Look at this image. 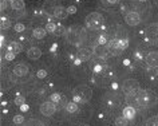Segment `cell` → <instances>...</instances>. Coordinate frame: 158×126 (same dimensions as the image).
<instances>
[{
    "label": "cell",
    "mask_w": 158,
    "mask_h": 126,
    "mask_svg": "<svg viewBox=\"0 0 158 126\" xmlns=\"http://www.w3.org/2000/svg\"><path fill=\"white\" fill-rule=\"evenodd\" d=\"M66 38H67V42L71 43V44H75V46L81 44L85 40V31L83 28H81L78 26H73L67 30Z\"/></svg>",
    "instance_id": "1"
},
{
    "label": "cell",
    "mask_w": 158,
    "mask_h": 126,
    "mask_svg": "<svg viewBox=\"0 0 158 126\" xmlns=\"http://www.w3.org/2000/svg\"><path fill=\"white\" fill-rule=\"evenodd\" d=\"M127 39H113V40H110L107 43V50H109V52H111L113 55H118V54H121L122 51H123L126 47H127Z\"/></svg>",
    "instance_id": "2"
},
{
    "label": "cell",
    "mask_w": 158,
    "mask_h": 126,
    "mask_svg": "<svg viewBox=\"0 0 158 126\" xmlns=\"http://www.w3.org/2000/svg\"><path fill=\"white\" fill-rule=\"evenodd\" d=\"M102 23H103V16L98 12H93L86 18V24H87V27L91 28V30L99 28V26L102 24Z\"/></svg>",
    "instance_id": "3"
},
{
    "label": "cell",
    "mask_w": 158,
    "mask_h": 126,
    "mask_svg": "<svg viewBox=\"0 0 158 126\" xmlns=\"http://www.w3.org/2000/svg\"><path fill=\"white\" fill-rule=\"evenodd\" d=\"M135 97H137V105L139 107H148V106L152 103V99H150V95L146 90H141L138 89L135 91Z\"/></svg>",
    "instance_id": "4"
},
{
    "label": "cell",
    "mask_w": 158,
    "mask_h": 126,
    "mask_svg": "<svg viewBox=\"0 0 158 126\" xmlns=\"http://www.w3.org/2000/svg\"><path fill=\"white\" fill-rule=\"evenodd\" d=\"M56 103H54V102H43V103L40 105V107H39V110H40V113L43 114V116L46 117H51L54 116L55 111H56V106H55Z\"/></svg>",
    "instance_id": "5"
},
{
    "label": "cell",
    "mask_w": 158,
    "mask_h": 126,
    "mask_svg": "<svg viewBox=\"0 0 158 126\" xmlns=\"http://www.w3.org/2000/svg\"><path fill=\"white\" fill-rule=\"evenodd\" d=\"M138 81L135 79H126L123 82V85H122V90H123L125 94H131V93H135L138 89H139V86H138Z\"/></svg>",
    "instance_id": "6"
},
{
    "label": "cell",
    "mask_w": 158,
    "mask_h": 126,
    "mask_svg": "<svg viewBox=\"0 0 158 126\" xmlns=\"http://www.w3.org/2000/svg\"><path fill=\"white\" fill-rule=\"evenodd\" d=\"M74 94L81 97L82 101H83V103L85 102H89L90 99H91V97H93V91H91V89H89V87H78L74 91Z\"/></svg>",
    "instance_id": "7"
},
{
    "label": "cell",
    "mask_w": 158,
    "mask_h": 126,
    "mask_svg": "<svg viewBox=\"0 0 158 126\" xmlns=\"http://www.w3.org/2000/svg\"><path fill=\"white\" fill-rule=\"evenodd\" d=\"M125 20L129 26H137V24H139V22H141V15L138 12H129L125 16Z\"/></svg>",
    "instance_id": "8"
},
{
    "label": "cell",
    "mask_w": 158,
    "mask_h": 126,
    "mask_svg": "<svg viewBox=\"0 0 158 126\" xmlns=\"http://www.w3.org/2000/svg\"><path fill=\"white\" fill-rule=\"evenodd\" d=\"M146 63L150 67H158V52L157 51H152L146 55Z\"/></svg>",
    "instance_id": "9"
},
{
    "label": "cell",
    "mask_w": 158,
    "mask_h": 126,
    "mask_svg": "<svg viewBox=\"0 0 158 126\" xmlns=\"http://www.w3.org/2000/svg\"><path fill=\"white\" fill-rule=\"evenodd\" d=\"M78 59L81 62H87L90 58H91V50L87 48V47H82V48H79L78 50Z\"/></svg>",
    "instance_id": "10"
},
{
    "label": "cell",
    "mask_w": 158,
    "mask_h": 126,
    "mask_svg": "<svg viewBox=\"0 0 158 126\" xmlns=\"http://www.w3.org/2000/svg\"><path fill=\"white\" fill-rule=\"evenodd\" d=\"M14 74L16 77H26L28 74V67L24 65V63H19L14 67Z\"/></svg>",
    "instance_id": "11"
},
{
    "label": "cell",
    "mask_w": 158,
    "mask_h": 126,
    "mask_svg": "<svg viewBox=\"0 0 158 126\" xmlns=\"http://www.w3.org/2000/svg\"><path fill=\"white\" fill-rule=\"evenodd\" d=\"M56 7V3L55 0H46L44 4H43V12L47 15H52L54 16V10Z\"/></svg>",
    "instance_id": "12"
},
{
    "label": "cell",
    "mask_w": 158,
    "mask_h": 126,
    "mask_svg": "<svg viewBox=\"0 0 158 126\" xmlns=\"http://www.w3.org/2000/svg\"><path fill=\"white\" fill-rule=\"evenodd\" d=\"M94 54L97 55L98 58H102V59H105L106 57L109 55V50H107V47L106 46H102V44H98L94 47Z\"/></svg>",
    "instance_id": "13"
},
{
    "label": "cell",
    "mask_w": 158,
    "mask_h": 126,
    "mask_svg": "<svg viewBox=\"0 0 158 126\" xmlns=\"http://www.w3.org/2000/svg\"><path fill=\"white\" fill-rule=\"evenodd\" d=\"M10 6L14 11H24L26 3L23 0H10Z\"/></svg>",
    "instance_id": "14"
},
{
    "label": "cell",
    "mask_w": 158,
    "mask_h": 126,
    "mask_svg": "<svg viewBox=\"0 0 158 126\" xmlns=\"http://www.w3.org/2000/svg\"><path fill=\"white\" fill-rule=\"evenodd\" d=\"M67 15H69V12H67V8H64V7L62 6H56L54 10V16L58 18V19H64Z\"/></svg>",
    "instance_id": "15"
},
{
    "label": "cell",
    "mask_w": 158,
    "mask_h": 126,
    "mask_svg": "<svg viewBox=\"0 0 158 126\" xmlns=\"http://www.w3.org/2000/svg\"><path fill=\"white\" fill-rule=\"evenodd\" d=\"M27 57H28L30 59L36 61V59H39L42 57V51L39 50L38 47H31V48H28V51H27Z\"/></svg>",
    "instance_id": "16"
},
{
    "label": "cell",
    "mask_w": 158,
    "mask_h": 126,
    "mask_svg": "<svg viewBox=\"0 0 158 126\" xmlns=\"http://www.w3.org/2000/svg\"><path fill=\"white\" fill-rule=\"evenodd\" d=\"M123 117H126L127 120H131V118L135 117V109H134V106H126L123 109Z\"/></svg>",
    "instance_id": "17"
},
{
    "label": "cell",
    "mask_w": 158,
    "mask_h": 126,
    "mask_svg": "<svg viewBox=\"0 0 158 126\" xmlns=\"http://www.w3.org/2000/svg\"><path fill=\"white\" fill-rule=\"evenodd\" d=\"M7 51H11V52H15V54H19L22 51V46L16 42H11L8 44V50Z\"/></svg>",
    "instance_id": "18"
},
{
    "label": "cell",
    "mask_w": 158,
    "mask_h": 126,
    "mask_svg": "<svg viewBox=\"0 0 158 126\" xmlns=\"http://www.w3.org/2000/svg\"><path fill=\"white\" fill-rule=\"evenodd\" d=\"M32 35H34V38H36V39H43L47 35V31H46V28H35L32 31Z\"/></svg>",
    "instance_id": "19"
},
{
    "label": "cell",
    "mask_w": 158,
    "mask_h": 126,
    "mask_svg": "<svg viewBox=\"0 0 158 126\" xmlns=\"http://www.w3.org/2000/svg\"><path fill=\"white\" fill-rule=\"evenodd\" d=\"M126 102H127V105H129V106H138V105H137V97H135V93L126 94Z\"/></svg>",
    "instance_id": "20"
},
{
    "label": "cell",
    "mask_w": 158,
    "mask_h": 126,
    "mask_svg": "<svg viewBox=\"0 0 158 126\" xmlns=\"http://www.w3.org/2000/svg\"><path fill=\"white\" fill-rule=\"evenodd\" d=\"M64 34H66V27L63 24H56V28H55V32H54L55 36H62Z\"/></svg>",
    "instance_id": "21"
},
{
    "label": "cell",
    "mask_w": 158,
    "mask_h": 126,
    "mask_svg": "<svg viewBox=\"0 0 158 126\" xmlns=\"http://www.w3.org/2000/svg\"><path fill=\"white\" fill-rule=\"evenodd\" d=\"M66 110L69 113H75L78 110V103H75V102H69V103L66 105Z\"/></svg>",
    "instance_id": "22"
},
{
    "label": "cell",
    "mask_w": 158,
    "mask_h": 126,
    "mask_svg": "<svg viewBox=\"0 0 158 126\" xmlns=\"http://www.w3.org/2000/svg\"><path fill=\"white\" fill-rule=\"evenodd\" d=\"M114 124H115V126H126L127 125V118L126 117H118Z\"/></svg>",
    "instance_id": "23"
},
{
    "label": "cell",
    "mask_w": 158,
    "mask_h": 126,
    "mask_svg": "<svg viewBox=\"0 0 158 126\" xmlns=\"http://www.w3.org/2000/svg\"><path fill=\"white\" fill-rule=\"evenodd\" d=\"M10 27H11V20L8 18L3 16L2 18V30H8Z\"/></svg>",
    "instance_id": "24"
},
{
    "label": "cell",
    "mask_w": 158,
    "mask_h": 126,
    "mask_svg": "<svg viewBox=\"0 0 158 126\" xmlns=\"http://www.w3.org/2000/svg\"><path fill=\"white\" fill-rule=\"evenodd\" d=\"M146 126H158V117H152L146 121Z\"/></svg>",
    "instance_id": "25"
},
{
    "label": "cell",
    "mask_w": 158,
    "mask_h": 126,
    "mask_svg": "<svg viewBox=\"0 0 158 126\" xmlns=\"http://www.w3.org/2000/svg\"><path fill=\"white\" fill-rule=\"evenodd\" d=\"M55 28H56V26H55L52 22H48V23H47V26H46V31H47V32L54 34V32H55Z\"/></svg>",
    "instance_id": "26"
},
{
    "label": "cell",
    "mask_w": 158,
    "mask_h": 126,
    "mask_svg": "<svg viewBox=\"0 0 158 126\" xmlns=\"http://www.w3.org/2000/svg\"><path fill=\"white\" fill-rule=\"evenodd\" d=\"M15 57H16V54H15V52H11V51H6L4 55H3V58L7 59V61H14Z\"/></svg>",
    "instance_id": "27"
},
{
    "label": "cell",
    "mask_w": 158,
    "mask_h": 126,
    "mask_svg": "<svg viewBox=\"0 0 158 126\" xmlns=\"http://www.w3.org/2000/svg\"><path fill=\"white\" fill-rule=\"evenodd\" d=\"M15 103H16L18 106L24 105V103H26V98H24V95H18L16 98H15Z\"/></svg>",
    "instance_id": "28"
},
{
    "label": "cell",
    "mask_w": 158,
    "mask_h": 126,
    "mask_svg": "<svg viewBox=\"0 0 158 126\" xmlns=\"http://www.w3.org/2000/svg\"><path fill=\"white\" fill-rule=\"evenodd\" d=\"M50 99H51V102H54V103H58V102H60V94H58V93L51 94Z\"/></svg>",
    "instance_id": "29"
},
{
    "label": "cell",
    "mask_w": 158,
    "mask_h": 126,
    "mask_svg": "<svg viewBox=\"0 0 158 126\" xmlns=\"http://www.w3.org/2000/svg\"><path fill=\"white\" fill-rule=\"evenodd\" d=\"M14 30L16 31V32H23V31L26 30V27H24V24H23V23H16V24H15V27H14Z\"/></svg>",
    "instance_id": "30"
},
{
    "label": "cell",
    "mask_w": 158,
    "mask_h": 126,
    "mask_svg": "<svg viewBox=\"0 0 158 126\" xmlns=\"http://www.w3.org/2000/svg\"><path fill=\"white\" fill-rule=\"evenodd\" d=\"M23 122H24V117L23 116H15L14 117V124L19 125V124H23Z\"/></svg>",
    "instance_id": "31"
},
{
    "label": "cell",
    "mask_w": 158,
    "mask_h": 126,
    "mask_svg": "<svg viewBox=\"0 0 158 126\" xmlns=\"http://www.w3.org/2000/svg\"><path fill=\"white\" fill-rule=\"evenodd\" d=\"M106 42H107V39H106L105 35H102V36L98 38V44H102V46H105L106 44Z\"/></svg>",
    "instance_id": "32"
},
{
    "label": "cell",
    "mask_w": 158,
    "mask_h": 126,
    "mask_svg": "<svg viewBox=\"0 0 158 126\" xmlns=\"http://www.w3.org/2000/svg\"><path fill=\"white\" fill-rule=\"evenodd\" d=\"M150 32L154 35H158V24H153L150 26Z\"/></svg>",
    "instance_id": "33"
},
{
    "label": "cell",
    "mask_w": 158,
    "mask_h": 126,
    "mask_svg": "<svg viewBox=\"0 0 158 126\" xmlns=\"http://www.w3.org/2000/svg\"><path fill=\"white\" fill-rule=\"evenodd\" d=\"M36 75H38V78H46L47 77V71L46 70H39V71L36 73Z\"/></svg>",
    "instance_id": "34"
},
{
    "label": "cell",
    "mask_w": 158,
    "mask_h": 126,
    "mask_svg": "<svg viewBox=\"0 0 158 126\" xmlns=\"http://www.w3.org/2000/svg\"><path fill=\"white\" fill-rule=\"evenodd\" d=\"M0 8H2V12H6V11H7V0H2Z\"/></svg>",
    "instance_id": "35"
},
{
    "label": "cell",
    "mask_w": 158,
    "mask_h": 126,
    "mask_svg": "<svg viewBox=\"0 0 158 126\" xmlns=\"http://www.w3.org/2000/svg\"><path fill=\"white\" fill-rule=\"evenodd\" d=\"M67 12H69V14H75V12H77V7H75V6H70L69 8H67Z\"/></svg>",
    "instance_id": "36"
},
{
    "label": "cell",
    "mask_w": 158,
    "mask_h": 126,
    "mask_svg": "<svg viewBox=\"0 0 158 126\" xmlns=\"http://www.w3.org/2000/svg\"><path fill=\"white\" fill-rule=\"evenodd\" d=\"M20 110H22V111H27V110H28V106H27L26 103L22 105V106H20Z\"/></svg>",
    "instance_id": "37"
},
{
    "label": "cell",
    "mask_w": 158,
    "mask_h": 126,
    "mask_svg": "<svg viewBox=\"0 0 158 126\" xmlns=\"http://www.w3.org/2000/svg\"><path fill=\"white\" fill-rule=\"evenodd\" d=\"M94 70H95V73H99V71H101V70H102V67H101V66H99V65H97V66H95V67H94Z\"/></svg>",
    "instance_id": "38"
},
{
    "label": "cell",
    "mask_w": 158,
    "mask_h": 126,
    "mask_svg": "<svg viewBox=\"0 0 158 126\" xmlns=\"http://www.w3.org/2000/svg\"><path fill=\"white\" fill-rule=\"evenodd\" d=\"M109 4H115V3H118V0H107Z\"/></svg>",
    "instance_id": "39"
},
{
    "label": "cell",
    "mask_w": 158,
    "mask_h": 126,
    "mask_svg": "<svg viewBox=\"0 0 158 126\" xmlns=\"http://www.w3.org/2000/svg\"><path fill=\"white\" fill-rule=\"evenodd\" d=\"M154 3H156V4L158 6V0H154Z\"/></svg>",
    "instance_id": "40"
},
{
    "label": "cell",
    "mask_w": 158,
    "mask_h": 126,
    "mask_svg": "<svg viewBox=\"0 0 158 126\" xmlns=\"http://www.w3.org/2000/svg\"><path fill=\"white\" fill-rule=\"evenodd\" d=\"M81 126H90V125H81Z\"/></svg>",
    "instance_id": "41"
},
{
    "label": "cell",
    "mask_w": 158,
    "mask_h": 126,
    "mask_svg": "<svg viewBox=\"0 0 158 126\" xmlns=\"http://www.w3.org/2000/svg\"><path fill=\"white\" fill-rule=\"evenodd\" d=\"M139 2H146V0H139Z\"/></svg>",
    "instance_id": "42"
}]
</instances>
